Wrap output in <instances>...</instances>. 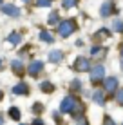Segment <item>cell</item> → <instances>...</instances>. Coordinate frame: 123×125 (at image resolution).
<instances>
[{
  "mask_svg": "<svg viewBox=\"0 0 123 125\" xmlns=\"http://www.w3.org/2000/svg\"><path fill=\"white\" fill-rule=\"evenodd\" d=\"M58 111H60L62 114H71L74 120H78V118L83 116L85 107H83V103L78 100V96H74V94H67V96L62 100L60 109H58Z\"/></svg>",
  "mask_w": 123,
  "mask_h": 125,
  "instance_id": "obj_1",
  "label": "cell"
},
{
  "mask_svg": "<svg viewBox=\"0 0 123 125\" xmlns=\"http://www.w3.org/2000/svg\"><path fill=\"white\" fill-rule=\"evenodd\" d=\"M76 29H78V24H76L74 18H67V20H62L60 24L56 25V31L60 34L62 38H69L71 34L76 33Z\"/></svg>",
  "mask_w": 123,
  "mask_h": 125,
  "instance_id": "obj_2",
  "label": "cell"
},
{
  "mask_svg": "<svg viewBox=\"0 0 123 125\" xmlns=\"http://www.w3.org/2000/svg\"><path fill=\"white\" fill-rule=\"evenodd\" d=\"M89 78H91V83H92V85L103 82V80H105V67L101 65V63H98V65H92L91 71H89Z\"/></svg>",
  "mask_w": 123,
  "mask_h": 125,
  "instance_id": "obj_3",
  "label": "cell"
},
{
  "mask_svg": "<svg viewBox=\"0 0 123 125\" xmlns=\"http://www.w3.org/2000/svg\"><path fill=\"white\" fill-rule=\"evenodd\" d=\"M42 71H44V60H33V62L25 67V73H27L31 78H38Z\"/></svg>",
  "mask_w": 123,
  "mask_h": 125,
  "instance_id": "obj_4",
  "label": "cell"
},
{
  "mask_svg": "<svg viewBox=\"0 0 123 125\" xmlns=\"http://www.w3.org/2000/svg\"><path fill=\"white\" fill-rule=\"evenodd\" d=\"M91 60H89L87 56H78L74 60V63H73V69L76 73H87V71H91Z\"/></svg>",
  "mask_w": 123,
  "mask_h": 125,
  "instance_id": "obj_5",
  "label": "cell"
},
{
  "mask_svg": "<svg viewBox=\"0 0 123 125\" xmlns=\"http://www.w3.org/2000/svg\"><path fill=\"white\" fill-rule=\"evenodd\" d=\"M0 11H2L6 16H11V18H18V16L22 15L20 7L15 6V4H2V6H0Z\"/></svg>",
  "mask_w": 123,
  "mask_h": 125,
  "instance_id": "obj_6",
  "label": "cell"
},
{
  "mask_svg": "<svg viewBox=\"0 0 123 125\" xmlns=\"http://www.w3.org/2000/svg\"><path fill=\"white\" fill-rule=\"evenodd\" d=\"M112 13H118L114 2H112V0H105V2L101 4V7H100V16H101V18H109Z\"/></svg>",
  "mask_w": 123,
  "mask_h": 125,
  "instance_id": "obj_7",
  "label": "cell"
},
{
  "mask_svg": "<svg viewBox=\"0 0 123 125\" xmlns=\"http://www.w3.org/2000/svg\"><path fill=\"white\" fill-rule=\"evenodd\" d=\"M118 85H120V82H118L116 76H109V78L103 80V89H105V93H109V94L116 93L118 91Z\"/></svg>",
  "mask_w": 123,
  "mask_h": 125,
  "instance_id": "obj_8",
  "label": "cell"
},
{
  "mask_svg": "<svg viewBox=\"0 0 123 125\" xmlns=\"http://www.w3.org/2000/svg\"><path fill=\"white\" fill-rule=\"evenodd\" d=\"M29 85L25 83V82H18V83H15L11 87V93L15 94V96H29Z\"/></svg>",
  "mask_w": 123,
  "mask_h": 125,
  "instance_id": "obj_9",
  "label": "cell"
},
{
  "mask_svg": "<svg viewBox=\"0 0 123 125\" xmlns=\"http://www.w3.org/2000/svg\"><path fill=\"white\" fill-rule=\"evenodd\" d=\"M63 58H65V53L62 49H51L47 53V60L51 63H62Z\"/></svg>",
  "mask_w": 123,
  "mask_h": 125,
  "instance_id": "obj_10",
  "label": "cell"
},
{
  "mask_svg": "<svg viewBox=\"0 0 123 125\" xmlns=\"http://www.w3.org/2000/svg\"><path fill=\"white\" fill-rule=\"evenodd\" d=\"M38 89H40V93H44V94H51V93L56 91V85H54V82H51V80H42V82H38Z\"/></svg>",
  "mask_w": 123,
  "mask_h": 125,
  "instance_id": "obj_11",
  "label": "cell"
},
{
  "mask_svg": "<svg viewBox=\"0 0 123 125\" xmlns=\"http://www.w3.org/2000/svg\"><path fill=\"white\" fill-rule=\"evenodd\" d=\"M38 40L40 42H44V44H54V34L49 31V29H40L38 31Z\"/></svg>",
  "mask_w": 123,
  "mask_h": 125,
  "instance_id": "obj_12",
  "label": "cell"
},
{
  "mask_svg": "<svg viewBox=\"0 0 123 125\" xmlns=\"http://www.w3.org/2000/svg\"><path fill=\"white\" fill-rule=\"evenodd\" d=\"M91 98H92V102H94L96 105H100V107H103L105 103H107V96H105V91H100V89L92 93V96H91Z\"/></svg>",
  "mask_w": 123,
  "mask_h": 125,
  "instance_id": "obj_13",
  "label": "cell"
},
{
  "mask_svg": "<svg viewBox=\"0 0 123 125\" xmlns=\"http://www.w3.org/2000/svg\"><path fill=\"white\" fill-rule=\"evenodd\" d=\"M11 71L15 73V74H24L25 73V65L22 63V60L20 58H15V60H11Z\"/></svg>",
  "mask_w": 123,
  "mask_h": 125,
  "instance_id": "obj_14",
  "label": "cell"
},
{
  "mask_svg": "<svg viewBox=\"0 0 123 125\" xmlns=\"http://www.w3.org/2000/svg\"><path fill=\"white\" fill-rule=\"evenodd\" d=\"M7 116H9V118L13 120V122H20V118H22V111L18 109V107H9V109H7Z\"/></svg>",
  "mask_w": 123,
  "mask_h": 125,
  "instance_id": "obj_15",
  "label": "cell"
},
{
  "mask_svg": "<svg viewBox=\"0 0 123 125\" xmlns=\"http://www.w3.org/2000/svg\"><path fill=\"white\" fill-rule=\"evenodd\" d=\"M20 42H22V34H20L18 31H11L9 34H7V44H11V45H18Z\"/></svg>",
  "mask_w": 123,
  "mask_h": 125,
  "instance_id": "obj_16",
  "label": "cell"
},
{
  "mask_svg": "<svg viewBox=\"0 0 123 125\" xmlns=\"http://www.w3.org/2000/svg\"><path fill=\"white\" fill-rule=\"evenodd\" d=\"M69 89H71L73 93H82V91H83V83H82V80H80V78L71 80V82H69Z\"/></svg>",
  "mask_w": 123,
  "mask_h": 125,
  "instance_id": "obj_17",
  "label": "cell"
},
{
  "mask_svg": "<svg viewBox=\"0 0 123 125\" xmlns=\"http://www.w3.org/2000/svg\"><path fill=\"white\" fill-rule=\"evenodd\" d=\"M60 22H62V20H60V13H58V11H51L49 16H47V24L53 27V25H58Z\"/></svg>",
  "mask_w": 123,
  "mask_h": 125,
  "instance_id": "obj_18",
  "label": "cell"
},
{
  "mask_svg": "<svg viewBox=\"0 0 123 125\" xmlns=\"http://www.w3.org/2000/svg\"><path fill=\"white\" fill-rule=\"evenodd\" d=\"M109 36H111V31H109V29H105V27H101V29H98V31L94 33V38H96V40H107Z\"/></svg>",
  "mask_w": 123,
  "mask_h": 125,
  "instance_id": "obj_19",
  "label": "cell"
},
{
  "mask_svg": "<svg viewBox=\"0 0 123 125\" xmlns=\"http://www.w3.org/2000/svg\"><path fill=\"white\" fill-rule=\"evenodd\" d=\"M80 4V0H62V9H73V7H76Z\"/></svg>",
  "mask_w": 123,
  "mask_h": 125,
  "instance_id": "obj_20",
  "label": "cell"
},
{
  "mask_svg": "<svg viewBox=\"0 0 123 125\" xmlns=\"http://www.w3.org/2000/svg\"><path fill=\"white\" fill-rule=\"evenodd\" d=\"M112 31H116V33L123 34V20H120V18L112 20Z\"/></svg>",
  "mask_w": 123,
  "mask_h": 125,
  "instance_id": "obj_21",
  "label": "cell"
},
{
  "mask_svg": "<svg viewBox=\"0 0 123 125\" xmlns=\"http://www.w3.org/2000/svg\"><path fill=\"white\" fill-rule=\"evenodd\" d=\"M31 111H33V113H35V114H42V113H44V103H40V102L33 103Z\"/></svg>",
  "mask_w": 123,
  "mask_h": 125,
  "instance_id": "obj_22",
  "label": "cell"
},
{
  "mask_svg": "<svg viewBox=\"0 0 123 125\" xmlns=\"http://www.w3.org/2000/svg\"><path fill=\"white\" fill-rule=\"evenodd\" d=\"M116 103H118L120 107H123V87H120V89L116 91Z\"/></svg>",
  "mask_w": 123,
  "mask_h": 125,
  "instance_id": "obj_23",
  "label": "cell"
},
{
  "mask_svg": "<svg viewBox=\"0 0 123 125\" xmlns=\"http://www.w3.org/2000/svg\"><path fill=\"white\" fill-rule=\"evenodd\" d=\"M53 2H54V0H36V6L40 7V9H42V7H51Z\"/></svg>",
  "mask_w": 123,
  "mask_h": 125,
  "instance_id": "obj_24",
  "label": "cell"
},
{
  "mask_svg": "<svg viewBox=\"0 0 123 125\" xmlns=\"http://www.w3.org/2000/svg\"><path fill=\"white\" fill-rule=\"evenodd\" d=\"M101 51H103V47H101V45H94L91 49V56H98V54H101Z\"/></svg>",
  "mask_w": 123,
  "mask_h": 125,
  "instance_id": "obj_25",
  "label": "cell"
},
{
  "mask_svg": "<svg viewBox=\"0 0 123 125\" xmlns=\"http://www.w3.org/2000/svg\"><path fill=\"white\" fill-rule=\"evenodd\" d=\"M53 120L62 125V113H60V111H54V113H53Z\"/></svg>",
  "mask_w": 123,
  "mask_h": 125,
  "instance_id": "obj_26",
  "label": "cell"
},
{
  "mask_svg": "<svg viewBox=\"0 0 123 125\" xmlns=\"http://www.w3.org/2000/svg\"><path fill=\"white\" fill-rule=\"evenodd\" d=\"M103 125H116V122H114V120L111 118V116H105V118H103Z\"/></svg>",
  "mask_w": 123,
  "mask_h": 125,
  "instance_id": "obj_27",
  "label": "cell"
},
{
  "mask_svg": "<svg viewBox=\"0 0 123 125\" xmlns=\"http://www.w3.org/2000/svg\"><path fill=\"white\" fill-rule=\"evenodd\" d=\"M76 125H89V122H87V120L82 116V118H78V120H76Z\"/></svg>",
  "mask_w": 123,
  "mask_h": 125,
  "instance_id": "obj_28",
  "label": "cell"
},
{
  "mask_svg": "<svg viewBox=\"0 0 123 125\" xmlns=\"http://www.w3.org/2000/svg\"><path fill=\"white\" fill-rule=\"evenodd\" d=\"M120 63H121V69H123V42L120 44Z\"/></svg>",
  "mask_w": 123,
  "mask_h": 125,
  "instance_id": "obj_29",
  "label": "cell"
},
{
  "mask_svg": "<svg viewBox=\"0 0 123 125\" xmlns=\"http://www.w3.org/2000/svg\"><path fill=\"white\" fill-rule=\"evenodd\" d=\"M31 125H45V122H44L42 118H36V120H35V122H33Z\"/></svg>",
  "mask_w": 123,
  "mask_h": 125,
  "instance_id": "obj_30",
  "label": "cell"
},
{
  "mask_svg": "<svg viewBox=\"0 0 123 125\" xmlns=\"http://www.w3.org/2000/svg\"><path fill=\"white\" fill-rule=\"evenodd\" d=\"M83 45V40H76V47H82Z\"/></svg>",
  "mask_w": 123,
  "mask_h": 125,
  "instance_id": "obj_31",
  "label": "cell"
},
{
  "mask_svg": "<svg viewBox=\"0 0 123 125\" xmlns=\"http://www.w3.org/2000/svg\"><path fill=\"white\" fill-rule=\"evenodd\" d=\"M2 69H4V60L0 58V71H2Z\"/></svg>",
  "mask_w": 123,
  "mask_h": 125,
  "instance_id": "obj_32",
  "label": "cell"
},
{
  "mask_svg": "<svg viewBox=\"0 0 123 125\" xmlns=\"http://www.w3.org/2000/svg\"><path fill=\"white\" fill-rule=\"evenodd\" d=\"M0 125H4V116L0 114Z\"/></svg>",
  "mask_w": 123,
  "mask_h": 125,
  "instance_id": "obj_33",
  "label": "cell"
},
{
  "mask_svg": "<svg viewBox=\"0 0 123 125\" xmlns=\"http://www.w3.org/2000/svg\"><path fill=\"white\" fill-rule=\"evenodd\" d=\"M2 100H4V93L0 91V102H2Z\"/></svg>",
  "mask_w": 123,
  "mask_h": 125,
  "instance_id": "obj_34",
  "label": "cell"
},
{
  "mask_svg": "<svg viewBox=\"0 0 123 125\" xmlns=\"http://www.w3.org/2000/svg\"><path fill=\"white\" fill-rule=\"evenodd\" d=\"M22 2H24V4H29V2H31V0H22Z\"/></svg>",
  "mask_w": 123,
  "mask_h": 125,
  "instance_id": "obj_35",
  "label": "cell"
},
{
  "mask_svg": "<svg viewBox=\"0 0 123 125\" xmlns=\"http://www.w3.org/2000/svg\"><path fill=\"white\" fill-rule=\"evenodd\" d=\"M2 4H4V0H0V6H2Z\"/></svg>",
  "mask_w": 123,
  "mask_h": 125,
  "instance_id": "obj_36",
  "label": "cell"
},
{
  "mask_svg": "<svg viewBox=\"0 0 123 125\" xmlns=\"http://www.w3.org/2000/svg\"><path fill=\"white\" fill-rule=\"evenodd\" d=\"M20 125H25V123H20Z\"/></svg>",
  "mask_w": 123,
  "mask_h": 125,
  "instance_id": "obj_37",
  "label": "cell"
},
{
  "mask_svg": "<svg viewBox=\"0 0 123 125\" xmlns=\"http://www.w3.org/2000/svg\"><path fill=\"white\" fill-rule=\"evenodd\" d=\"M121 125H123V123H121Z\"/></svg>",
  "mask_w": 123,
  "mask_h": 125,
  "instance_id": "obj_38",
  "label": "cell"
}]
</instances>
